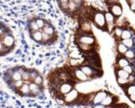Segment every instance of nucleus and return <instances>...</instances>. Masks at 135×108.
Wrapping results in <instances>:
<instances>
[{
	"label": "nucleus",
	"mask_w": 135,
	"mask_h": 108,
	"mask_svg": "<svg viewBox=\"0 0 135 108\" xmlns=\"http://www.w3.org/2000/svg\"><path fill=\"white\" fill-rule=\"evenodd\" d=\"M60 7L63 10H68L69 9V2H67V3H60Z\"/></svg>",
	"instance_id": "36"
},
{
	"label": "nucleus",
	"mask_w": 135,
	"mask_h": 108,
	"mask_svg": "<svg viewBox=\"0 0 135 108\" xmlns=\"http://www.w3.org/2000/svg\"><path fill=\"white\" fill-rule=\"evenodd\" d=\"M32 37L36 42H41L42 40V32H41L40 31L33 32L32 33Z\"/></svg>",
	"instance_id": "13"
},
{
	"label": "nucleus",
	"mask_w": 135,
	"mask_h": 108,
	"mask_svg": "<svg viewBox=\"0 0 135 108\" xmlns=\"http://www.w3.org/2000/svg\"><path fill=\"white\" fill-rule=\"evenodd\" d=\"M104 108H114V107H113V106H111V105H109V106H105Z\"/></svg>",
	"instance_id": "43"
},
{
	"label": "nucleus",
	"mask_w": 135,
	"mask_h": 108,
	"mask_svg": "<svg viewBox=\"0 0 135 108\" xmlns=\"http://www.w3.org/2000/svg\"><path fill=\"white\" fill-rule=\"evenodd\" d=\"M43 32H46V33H48L49 35H51V34H53L54 30L51 26H50L49 24H47V25H45L44 28H43Z\"/></svg>",
	"instance_id": "23"
},
{
	"label": "nucleus",
	"mask_w": 135,
	"mask_h": 108,
	"mask_svg": "<svg viewBox=\"0 0 135 108\" xmlns=\"http://www.w3.org/2000/svg\"><path fill=\"white\" fill-rule=\"evenodd\" d=\"M30 28H31V30L32 32H36V31H39V26L37 25V23H36V22L35 21H33V22H32L31 23H30Z\"/></svg>",
	"instance_id": "26"
},
{
	"label": "nucleus",
	"mask_w": 135,
	"mask_h": 108,
	"mask_svg": "<svg viewBox=\"0 0 135 108\" xmlns=\"http://www.w3.org/2000/svg\"><path fill=\"white\" fill-rule=\"evenodd\" d=\"M94 23H95L98 28H101L103 30H106V21H105V17L104 14L102 12H97L94 14Z\"/></svg>",
	"instance_id": "1"
},
{
	"label": "nucleus",
	"mask_w": 135,
	"mask_h": 108,
	"mask_svg": "<svg viewBox=\"0 0 135 108\" xmlns=\"http://www.w3.org/2000/svg\"><path fill=\"white\" fill-rule=\"evenodd\" d=\"M36 22V23H37V25L39 26V28H44L45 26V23H44V20H42V19H41V18H39V19H37V20L35 21Z\"/></svg>",
	"instance_id": "29"
},
{
	"label": "nucleus",
	"mask_w": 135,
	"mask_h": 108,
	"mask_svg": "<svg viewBox=\"0 0 135 108\" xmlns=\"http://www.w3.org/2000/svg\"><path fill=\"white\" fill-rule=\"evenodd\" d=\"M73 1L77 4V6H80V5H81V3H82V0H73Z\"/></svg>",
	"instance_id": "40"
},
{
	"label": "nucleus",
	"mask_w": 135,
	"mask_h": 108,
	"mask_svg": "<svg viewBox=\"0 0 135 108\" xmlns=\"http://www.w3.org/2000/svg\"><path fill=\"white\" fill-rule=\"evenodd\" d=\"M80 43H84V44H88V45H92L93 43H95V39L91 35H83V36H80V38L78 39Z\"/></svg>",
	"instance_id": "6"
},
{
	"label": "nucleus",
	"mask_w": 135,
	"mask_h": 108,
	"mask_svg": "<svg viewBox=\"0 0 135 108\" xmlns=\"http://www.w3.org/2000/svg\"><path fill=\"white\" fill-rule=\"evenodd\" d=\"M126 93H127L128 96L135 95V85H131L128 86L127 89H126Z\"/></svg>",
	"instance_id": "24"
},
{
	"label": "nucleus",
	"mask_w": 135,
	"mask_h": 108,
	"mask_svg": "<svg viewBox=\"0 0 135 108\" xmlns=\"http://www.w3.org/2000/svg\"><path fill=\"white\" fill-rule=\"evenodd\" d=\"M71 82H72V80L70 81V83L69 82H63V83L60 84V87H59V92L62 95H66L69 92H70L73 89V86Z\"/></svg>",
	"instance_id": "4"
},
{
	"label": "nucleus",
	"mask_w": 135,
	"mask_h": 108,
	"mask_svg": "<svg viewBox=\"0 0 135 108\" xmlns=\"http://www.w3.org/2000/svg\"><path fill=\"white\" fill-rule=\"evenodd\" d=\"M81 30L84 32V33H86L88 32H91V26L89 25V23H84L81 24Z\"/></svg>",
	"instance_id": "20"
},
{
	"label": "nucleus",
	"mask_w": 135,
	"mask_h": 108,
	"mask_svg": "<svg viewBox=\"0 0 135 108\" xmlns=\"http://www.w3.org/2000/svg\"><path fill=\"white\" fill-rule=\"evenodd\" d=\"M39 86L37 85V84H35L33 82V83H31L30 84V91H31V93H32V94L36 95L37 93L39 92Z\"/></svg>",
	"instance_id": "16"
},
{
	"label": "nucleus",
	"mask_w": 135,
	"mask_h": 108,
	"mask_svg": "<svg viewBox=\"0 0 135 108\" xmlns=\"http://www.w3.org/2000/svg\"><path fill=\"white\" fill-rule=\"evenodd\" d=\"M129 3H130V4H132V3H135V0H130V1H129Z\"/></svg>",
	"instance_id": "42"
},
{
	"label": "nucleus",
	"mask_w": 135,
	"mask_h": 108,
	"mask_svg": "<svg viewBox=\"0 0 135 108\" xmlns=\"http://www.w3.org/2000/svg\"><path fill=\"white\" fill-rule=\"evenodd\" d=\"M114 103V97L111 96H106L105 98L103 100V102H102L101 104L102 105H104V106H109V105H111L112 104Z\"/></svg>",
	"instance_id": "12"
},
{
	"label": "nucleus",
	"mask_w": 135,
	"mask_h": 108,
	"mask_svg": "<svg viewBox=\"0 0 135 108\" xmlns=\"http://www.w3.org/2000/svg\"><path fill=\"white\" fill-rule=\"evenodd\" d=\"M121 38L123 39V40L131 39V38H132V32H131V31H129V30H123Z\"/></svg>",
	"instance_id": "18"
},
{
	"label": "nucleus",
	"mask_w": 135,
	"mask_h": 108,
	"mask_svg": "<svg viewBox=\"0 0 135 108\" xmlns=\"http://www.w3.org/2000/svg\"><path fill=\"white\" fill-rule=\"evenodd\" d=\"M20 91L23 95H27L29 93H31L30 91V85L28 84H23V86L20 88Z\"/></svg>",
	"instance_id": "17"
},
{
	"label": "nucleus",
	"mask_w": 135,
	"mask_h": 108,
	"mask_svg": "<svg viewBox=\"0 0 135 108\" xmlns=\"http://www.w3.org/2000/svg\"><path fill=\"white\" fill-rule=\"evenodd\" d=\"M107 96L106 95L105 92L104 91H100L97 93V95L95 96V97H94V100H93V104H95V105H97V104H101L102 102H103V100L104 98H105V96Z\"/></svg>",
	"instance_id": "9"
},
{
	"label": "nucleus",
	"mask_w": 135,
	"mask_h": 108,
	"mask_svg": "<svg viewBox=\"0 0 135 108\" xmlns=\"http://www.w3.org/2000/svg\"><path fill=\"white\" fill-rule=\"evenodd\" d=\"M123 70H124L127 73H129L130 75L132 74V71H133V70H132V66H130V65H128V66L124 67V68H123Z\"/></svg>",
	"instance_id": "34"
},
{
	"label": "nucleus",
	"mask_w": 135,
	"mask_h": 108,
	"mask_svg": "<svg viewBox=\"0 0 135 108\" xmlns=\"http://www.w3.org/2000/svg\"><path fill=\"white\" fill-rule=\"evenodd\" d=\"M73 75L76 78L78 79V80H80V81H88L89 79V77L85 74L83 71H82L81 68H80V70H78V68H74L72 76Z\"/></svg>",
	"instance_id": "5"
},
{
	"label": "nucleus",
	"mask_w": 135,
	"mask_h": 108,
	"mask_svg": "<svg viewBox=\"0 0 135 108\" xmlns=\"http://www.w3.org/2000/svg\"><path fill=\"white\" fill-rule=\"evenodd\" d=\"M77 4L75 3L74 1H69V9L70 11H75L77 9Z\"/></svg>",
	"instance_id": "27"
},
{
	"label": "nucleus",
	"mask_w": 135,
	"mask_h": 108,
	"mask_svg": "<svg viewBox=\"0 0 135 108\" xmlns=\"http://www.w3.org/2000/svg\"><path fill=\"white\" fill-rule=\"evenodd\" d=\"M124 56H125L126 59L132 60L135 58V53L133 51H132V50H128V51L124 53Z\"/></svg>",
	"instance_id": "21"
},
{
	"label": "nucleus",
	"mask_w": 135,
	"mask_h": 108,
	"mask_svg": "<svg viewBox=\"0 0 135 108\" xmlns=\"http://www.w3.org/2000/svg\"><path fill=\"white\" fill-rule=\"evenodd\" d=\"M116 74L118 76V77H122V78H125V79H128L130 77V74L127 73L126 71L123 70V68H118L116 71Z\"/></svg>",
	"instance_id": "11"
},
{
	"label": "nucleus",
	"mask_w": 135,
	"mask_h": 108,
	"mask_svg": "<svg viewBox=\"0 0 135 108\" xmlns=\"http://www.w3.org/2000/svg\"><path fill=\"white\" fill-rule=\"evenodd\" d=\"M42 77H41V76H37V77H35V78L33 79V82L35 84H37L38 86H41L42 84Z\"/></svg>",
	"instance_id": "31"
},
{
	"label": "nucleus",
	"mask_w": 135,
	"mask_h": 108,
	"mask_svg": "<svg viewBox=\"0 0 135 108\" xmlns=\"http://www.w3.org/2000/svg\"><path fill=\"white\" fill-rule=\"evenodd\" d=\"M130 7H131V10H132V11H134V12H135V3L130 4Z\"/></svg>",
	"instance_id": "39"
},
{
	"label": "nucleus",
	"mask_w": 135,
	"mask_h": 108,
	"mask_svg": "<svg viewBox=\"0 0 135 108\" xmlns=\"http://www.w3.org/2000/svg\"><path fill=\"white\" fill-rule=\"evenodd\" d=\"M104 107L105 106H104V105H102V104H100V105L99 104H97V105H95V106H94V108H104Z\"/></svg>",
	"instance_id": "38"
},
{
	"label": "nucleus",
	"mask_w": 135,
	"mask_h": 108,
	"mask_svg": "<svg viewBox=\"0 0 135 108\" xmlns=\"http://www.w3.org/2000/svg\"><path fill=\"white\" fill-rule=\"evenodd\" d=\"M111 13L114 14V16H121L123 14V9H122V6L120 4H115L110 6Z\"/></svg>",
	"instance_id": "7"
},
{
	"label": "nucleus",
	"mask_w": 135,
	"mask_h": 108,
	"mask_svg": "<svg viewBox=\"0 0 135 108\" xmlns=\"http://www.w3.org/2000/svg\"><path fill=\"white\" fill-rule=\"evenodd\" d=\"M14 42H15L14 38H13V36L9 35V34H6V36H4V37L2 38V43H3L6 47H7V48L12 47L13 45H14Z\"/></svg>",
	"instance_id": "8"
},
{
	"label": "nucleus",
	"mask_w": 135,
	"mask_h": 108,
	"mask_svg": "<svg viewBox=\"0 0 135 108\" xmlns=\"http://www.w3.org/2000/svg\"><path fill=\"white\" fill-rule=\"evenodd\" d=\"M82 70V71L88 76V77H95V76H98L100 77V75L98 74V70L97 68H93V67L91 66H82L81 68H80Z\"/></svg>",
	"instance_id": "2"
},
{
	"label": "nucleus",
	"mask_w": 135,
	"mask_h": 108,
	"mask_svg": "<svg viewBox=\"0 0 135 108\" xmlns=\"http://www.w3.org/2000/svg\"><path fill=\"white\" fill-rule=\"evenodd\" d=\"M117 50H118V52L121 53V54H124L126 51H128V48L125 46L124 44H123V42L119 43L118 46H117Z\"/></svg>",
	"instance_id": "15"
},
{
	"label": "nucleus",
	"mask_w": 135,
	"mask_h": 108,
	"mask_svg": "<svg viewBox=\"0 0 135 108\" xmlns=\"http://www.w3.org/2000/svg\"><path fill=\"white\" fill-rule=\"evenodd\" d=\"M126 1H128V2H129V1H130V0H126Z\"/></svg>",
	"instance_id": "45"
},
{
	"label": "nucleus",
	"mask_w": 135,
	"mask_h": 108,
	"mask_svg": "<svg viewBox=\"0 0 135 108\" xmlns=\"http://www.w3.org/2000/svg\"><path fill=\"white\" fill-rule=\"evenodd\" d=\"M22 73V77H23V80H29L30 79V77H31V74L29 72H26V71H21Z\"/></svg>",
	"instance_id": "28"
},
{
	"label": "nucleus",
	"mask_w": 135,
	"mask_h": 108,
	"mask_svg": "<svg viewBox=\"0 0 135 108\" xmlns=\"http://www.w3.org/2000/svg\"><path fill=\"white\" fill-rule=\"evenodd\" d=\"M60 3H67V2H69V0H60Z\"/></svg>",
	"instance_id": "41"
},
{
	"label": "nucleus",
	"mask_w": 135,
	"mask_h": 108,
	"mask_svg": "<svg viewBox=\"0 0 135 108\" xmlns=\"http://www.w3.org/2000/svg\"><path fill=\"white\" fill-rule=\"evenodd\" d=\"M117 63H118V66L120 67V68H123L124 67L129 65V61H128V60L126 59V58H121V59H119Z\"/></svg>",
	"instance_id": "14"
},
{
	"label": "nucleus",
	"mask_w": 135,
	"mask_h": 108,
	"mask_svg": "<svg viewBox=\"0 0 135 108\" xmlns=\"http://www.w3.org/2000/svg\"><path fill=\"white\" fill-rule=\"evenodd\" d=\"M14 86L16 88H21L22 86H23V80H17V81H14Z\"/></svg>",
	"instance_id": "32"
},
{
	"label": "nucleus",
	"mask_w": 135,
	"mask_h": 108,
	"mask_svg": "<svg viewBox=\"0 0 135 108\" xmlns=\"http://www.w3.org/2000/svg\"><path fill=\"white\" fill-rule=\"evenodd\" d=\"M78 97H79V94H78V92L73 88L70 92H69L66 95H64V101L66 103H73V102H76V101L78 100Z\"/></svg>",
	"instance_id": "3"
},
{
	"label": "nucleus",
	"mask_w": 135,
	"mask_h": 108,
	"mask_svg": "<svg viewBox=\"0 0 135 108\" xmlns=\"http://www.w3.org/2000/svg\"><path fill=\"white\" fill-rule=\"evenodd\" d=\"M11 77H12V79L14 81L21 80V79L23 78V77H22V73L19 72V71H16V72H14Z\"/></svg>",
	"instance_id": "19"
},
{
	"label": "nucleus",
	"mask_w": 135,
	"mask_h": 108,
	"mask_svg": "<svg viewBox=\"0 0 135 108\" xmlns=\"http://www.w3.org/2000/svg\"><path fill=\"white\" fill-rule=\"evenodd\" d=\"M123 29H121L120 27H115L114 28V34L117 36V37H121L122 33H123Z\"/></svg>",
	"instance_id": "30"
},
{
	"label": "nucleus",
	"mask_w": 135,
	"mask_h": 108,
	"mask_svg": "<svg viewBox=\"0 0 135 108\" xmlns=\"http://www.w3.org/2000/svg\"><path fill=\"white\" fill-rule=\"evenodd\" d=\"M124 108H130V107H127V106H126V107H124Z\"/></svg>",
	"instance_id": "44"
},
{
	"label": "nucleus",
	"mask_w": 135,
	"mask_h": 108,
	"mask_svg": "<svg viewBox=\"0 0 135 108\" xmlns=\"http://www.w3.org/2000/svg\"><path fill=\"white\" fill-rule=\"evenodd\" d=\"M117 81H118L119 85H125V84L129 83V82H128V79L122 78V77H118V79H117Z\"/></svg>",
	"instance_id": "33"
},
{
	"label": "nucleus",
	"mask_w": 135,
	"mask_h": 108,
	"mask_svg": "<svg viewBox=\"0 0 135 108\" xmlns=\"http://www.w3.org/2000/svg\"><path fill=\"white\" fill-rule=\"evenodd\" d=\"M50 39H51V35H49L48 33L43 32H42V40L45 41V42H47V41H49Z\"/></svg>",
	"instance_id": "35"
},
{
	"label": "nucleus",
	"mask_w": 135,
	"mask_h": 108,
	"mask_svg": "<svg viewBox=\"0 0 135 108\" xmlns=\"http://www.w3.org/2000/svg\"><path fill=\"white\" fill-rule=\"evenodd\" d=\"M123 44L125 45L127 48H132V46H133V40H132V38L131 39H126V40H123Z\"/></svg>",
	"instance_id": "22"
},
{
	"label": "nucleus",
	"mask_w": 135,
	"mask_h": 108,
	"mask_svg": "<svg viewBox=\"0 0 135 108\" xmlns=\"http://www.w3.org/2000/svg\"><path fill=\"white\" fill-rule=\"evenodd\" d=\"M104 17H105V21H106V24L109 29L114 27V17L113 16L112 13L110 12H106L104 14Z\"/></svg>",
	"instance_id": "10"
},
{
	"label": "nucleus",
	"mask_w": 135,
	"mask_h": 108,
	"mask_svg": "<svg viewBox=\"0 0 135 108\" xmlns=\"http://www.w3.org/2000/svg\"><path fill=\"white\" fill-rule=\"evenodd\" d=\"M78 46H79V48L82 50V51H91L92 50V47L90 46V45H88V44H84V43H79L78 44Z\"/></svg>",
	"instance_id": "25"
},
{
	"label": "nucleus",
	"mask_w": 135,
	"mask_h": 108,
	"mask_svg": "<svg viewBox=\"0 0 135 108\" xmlns=\"http://www.w3.org/2000/svg\"><path fill=\"white\" fill-rule=\"evenodd\" d=\"M129 98L132 102L135 103V95H131V96H129Z\"/></svg>",
	"instance_id": "37"
},
{
	"label": "nucleus",
	"mask_w": 135,
	"mask_h": 108,
	"mask_svg": "<svg viewBox=\"0 0 135 108\" xmlns=\"http://www.w3.org/2000/svg\"><path fill=\"white\" fill-rule=\"evenodd\" d=\"M71 1H73V0H71Z\"/></svg>",
	"instance_id": "46"
}]
</instances>
